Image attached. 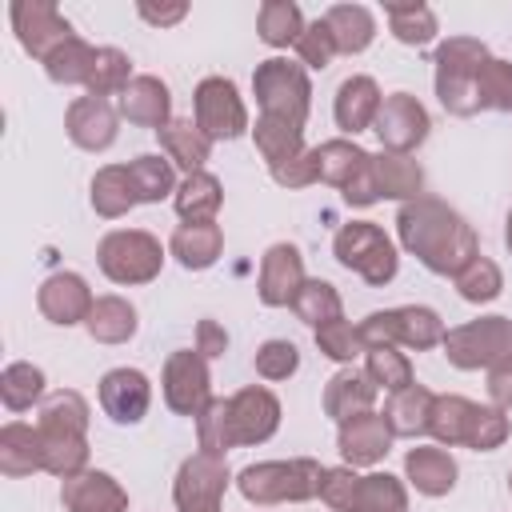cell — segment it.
<instances>
[{
  "mask_svg": "<svg viewBox=\"0 0 512 512\" xmlns=\"http://www.w3.org/2000/svg\"><path fill=\"white\" fill-rule=\"evenodd\" d=\"M196 440H200V452H212V456H224L232 448V420H228L224 396H212L208 408L196 416Z\"/></svg>",
  "mask_w": 512,
  "mask_h": 512,
  "instance_id": "obj_50",
  "label": "cell"
},
{
  "mask_svg": "<svg viewBox=\"0 0 512 512\" xmlns=\"http://www.w3.org/2000/svg\"><path fill=\"white\" fill-rule=\"evenodd\" d=\"M92 68H96V48H92L88 40H80V36H68V40L44 60V72H48L52 84H88Z\"/></svg>",
  "mask_w": 512,
  "mask_h": 512,
  "instance_id": "obj_41",
  "label": "cell"
},
{
  "mask_svg": "<svg viewBox=\"0 0 512 512\" xmlns=\"http://www.w3.org/2000/svg\"><path fill=\"white\" fill-rule=\"evenodd\" d=\"M292 312L308 324V328H324L332 320H344V304H340V292L328 284V280H304L296 300H292Z\"/></svg>",
  "mask_w": 512,
  "mask_h": 512,
  "instance_id": "obj_42",
  "label": "cell"
},
{
  "mask_svg": "<svg viewBox=\"0 0 512 512\" xmlns=\"http://www.w3.org/2000/svg\"><path fill=\"white\" fill-rule=\"evenodd\" d=\"M304 28L308 24H304V16H300V8L292 0H264L260 12H256V32H260V40L268 48H288V44L296 48Z\"/></svg>",
  "mask_w": 512,
  "mask_h": 512,
  "instance_id": "obj_39",
  "label": "cell"
},
{
  "mask_svg": "<svg viewBox=\"0 0 512 512\" xmlns=\"http://www.w3.org/2000/svg\"><path fill=\"white\" fill-rule=\"evenodd\" d=\"M128 84H132V60L120 48H96V68L84 84L88 96L108 100V96H120Z\"/></svg>",
  "mask_w": 512,
  "mask_h": 512,
  "instance_id": "obj_44",
  "label": "cell"
},
{
  "mask_svg": "<svg viewBox=\"0 0 512 512\" xmlns=\"http://www.w3.org/2000/svg\"><path fill=\"white\" fill-rule=\"evenodd\" d=\"M488 400H492V408L512 412V352L500 356V360L488 368Z\"/></svg>",
  "mask_w": 512,
  "mask_h": 512,
  "instance_id": "obj_57",
  "label": "cell"
},
{
  "mask_svg": "<svg viewBox=\"0 0 512 512\" xmlns=\"http://www.w3.org/2000/svg\"><path fill=\"white\" fill-rule=\"evenodd\" d=\"M372 164V152H364L360 144L352 140H324L316 144V172H320V184H332V188H348L364 168Z\"/></svg>",
  "mask_w": 512,
  "mask_h": 512,
  "instance_id": "obj_32",
  "label": "cell"
},
{
  "mask_svg": "<svg viewBox=\"0 0 512 512\" xmlns=\"http://www.w3.org/2000/svg\"><path fill=\"white\" fill-rule=\"evenodd\" d=\"M132 204H140V200H136L128 164H104V168L92 176V208H96V216L116 220V216H124Z\"/></svg>",
  "mask_w": 512,
  "mask_h": 512,
  "instance_id": "obj_37",
  "label": "cell"
},
{
  "mask_svg": "<svg viewBox=\"0 0 512 512\" xmlns=\"http://www.w3.org/2000/svg\"><path fill=\"white\" fill-rule=\"evenodd\" d=\"M444 356L452 368L460 372H476V368H492L500 356L512 352V320L508 316H480L468 320L460 328L444 332Z\"/></svg>",
  "mask_w": 512,
  "mask_h": 512,
  "instance_id": "obj_8",
  "label": "cell"
},
{
  "mask_svg": "<svg viewBox=\"0 0 512 512\" xmlns=\"http://www.w3.org/2000/svg\"><path fill=\"white\" fill-rule=\"evenodd\" d=\"M60 504L64 512H128V492L112 472L84 468L72 480H60Z\"/></svg>",
  "mask_w": 512,
  "mask_h": 512,
  "instance_id": "obj_20",
  "label": "cell"
},
{
  "mask_svg": "<svg viewBox=\"0 0 512 512\" xmlns=\"http://www.w3.org/2000/svg\"><path fill=\"white\" fill-rule=\"evenodd\" d=\"M392 440L396 436L388 432V424H384L380 412H360V416L344 420L340 432H336V448H340V456H344L348 468H372V464H380L388 456Z\"/></svg>",
  "mask_w": 512,
  "mask_h": 512,
  "instance_id": "obj_19",
  "label": "cell"
},
{
  "mask_svg": "<svg viewBox=\"0 0 512 512\" xmlns=\"http://www.w3.org/2000/svg\"><path fill=\"white\" fill-rule=\"evenodd\" d=\"M360 480H364V476H356V468H348V464H340V468H324V476H320V492H316V496L328 504V512H356Z\"/></svg>",
  "mask_w": 512,
  "mask_h": 512,
  "instance_id": "obj_53",
  "label": "cell"
},
{
  "mask_svg": "<svg viewBox=\"0 0 512 512\" xmlns=\"http://www.w3.org/2000/svg\"><path fill=\"white\" fill-rule=\"evenodd\" d=\"M428 128H432L428 108L412 92L384 96V104L376 112V124H372V132L384 144V152H400V156H412L428 140Z\"/></svg>",
  "mask_w": 512,
  "mask_h": 512,
  "instance_id": "obj_13",
  "label": "cell"
},
{
  "mask_svg": "<svg viewBox=\"0 0 512 512\" xmlns=\"http://www.w3.org/2000/svg\"><path fill=\"white\" fill-rule=\"evenodd\" d=\"M380 104H384V96H380V88H376L372 76H348V80L336 88L332 116H336V124H340L344 132L356 136V132H364V128L376 124Z\"/></svg>",
  "mask_w": 512,
  "mask_h": 512,
  "instance_id": "obj_22",
  "label": "cell"
},
{
  "mask_svg": "<svg viewBox=\"0 0 512 512\" xmlns=\"http://www.w3.org/2000/svg\"><path fill=\"white\" fill-rule=\"evenodd\" d=\"M252 92H256V104H260V116H280V120H292V124L308 120L312 84H308L304 64L284 60V56L260 60L256 72H252Z\"/></svg>",
  "mask_w": 512,
  "mask_h": 512,
  "instance_id": "obj_5",
  "label": "cell"
},
{
  "mask_svg": "<svg viewBox=\"0 0 512 512\" xmlns=\"http://www.w3.org/2000/svg\"><path fill=\"white\" fill-rule=\"evenodd\" d=\"M228 460L212 452H192L172 480L176 512H220V500L228 492Z\"/></svg>",
  "mask_w": 512,
  "mask_h": 512,
  "instance_id": "obj_10",
  "label": "cell"
},
{
  "mask_svg": "<svg viewBox=\"0 0 512 512\" xmlns=\"http://www.w3.org/2000/svg\"><path fill=\"white\" fill-rule=\"evenodd\" d=\"M376 392H380V388L368 380V372L340 368V372L324 384V412H328L336 424H344V420H352V416H360V412H372Z\"/></svg>",
  "mask_w": 512,
  "mask_h": 512,
  "instance_id": "obj_24",
  "label": "cell"
},
{
  "mask_svg": "<svg viewBox=\"0 0 512 512\" xmlns=\"http://www.w3.org/2000/svg\"><path fill=\"white\" fill-rule=\"evenodd\" d=\"M196 352H200L204 360L224 356V352H228V332H224L216 320H200V324H196Z\"/></svg>",
  "mask_w": 512,
  "mask_h": 512,
  "instance_id": "obj_58",
  "label": "cell"
},
{
  "mask_svg": "<svg viewBox=\"0 0 512 512\" xmlns=\"http://www.w3.org/2000/svg\"><path fill=\"white\" fill-rule=\"evenodd\" d=\"M472 412H476V404H472L468 396H456V392L436 396V400H432V412H428V436H432L440 448L464 444L468 424H472Z\"/></svg>",
  "mask_w": 512,
  "mask_h": 512,
  "instance_id": "obj_36",
  "label": "cell"
},
{
  "mask_svg": "<svg viewBox=\"0 0 512 512\" xmlns=\"http://www.w3.org/2000/svg\"><path fill=\"white\" fill-rule=\"evenodd\" d=\"M152 404V384L140 368H112L100 376V408L112 424H140Z\"/></svg>",
  "mask_w": 512,
  "mask_h": 512,
  "instance_id": "obj_18",
  "label": "cell"
},
{
  "mask_svg": "<svg viewBox=\"0 0 512 512\" xmlns=\"http://www.w3.org/2000/svg\"><path fill=\"white\" fill-rule=\"evenodd\" d=\"M172 204H176V216H180L184 224L216 220V212H220V204H224V188H220V180H216L212 172H192V176H184V180L176 184Z\"/></svg>",
  "mask_w": 512,
  "mask_h": 512,
  "instance_id": "obj_34",
  "label": "cell"
},
{
  "mask_svg": "<svg viewBox=\"0 0 512 512\" xmlns=\"http://www.w3.org/2000/svg\"><path fill=\"white\" fill-rule=\"evenodd\" d=\"M456 460L444 452V448H424V444H416V448H408V456H404V476H408V484L420 492V496H448L452 488H456Z\"/></svg>",
  "mask_w": 512,
  "mask_h": 512,
  "instance_id": "obj_25",
  "label": "cell"
},
{
  "mask_svg": "<svg viewBox=\"0 0 512 512\" xmlns=\"http://www.w3.org/2000/svg\"><path fill=\"white\" fill-rule=\"evenodd\" d=\"M176 164L160 152H144L136 160H128V176H132V188H136V200L140 204H160L164 196H176Z\"/></svg>",
  "mask_w": 512,
  "mask_h": 512,
  "instance_id": "obj_38",
  "label": "cell"
},
{
  "mask_svg": "<svg viewBox=\"0 0 512 512\" xmlns=\"http://www.w3.org/2000/svg\"><path fill=\"white\" fill-rule=\"evenodd\" d=\"M312 336H316V348L336 364H352L360 352H368L360 340V324H348V320H332L324 328H312Z\"/></svg>",
  "mask_w": 512,
  "mask_h": 512,
  "instance_id": "obj_52",
  "label": "cell"
},
{
  "mask_svg": "<svg viewBox=\"0 0 512 512\" xmlns=\"http://www.w3.org/2000/svg\"><path fill=\"white\" fill-rule=\"evenodd\" d=\"M268 172H272V180H276L280 188H308V184L320 180V172H316V148H304L296 160L276 164V168H268Z\"/></svg>",
  "mask_w": 512,
  "mask_h": 512,
  "instance_id": "obj_56",
  "label": "cell"
},
{
  "mask_svg": "<svg viewBox=\"0 0 512 512\" xmlns=\"http://www.w3.org/2000/svg\"><path fill=\"white\" fill-rule=\"evenodd\" d=\"M488 60V44L476 36H448L436 44L432 64H436V100L452 116H476V76Z\"/></svg>",
  "mask_w": 512,
  "mask_h": 512,
  "instance_id": "obj_2",
  "label": "cell"
},
{
  "mask_svg": "<svg viewBox=\"0 0 512 512\" xmlns=\"http://www.w3.org/2000/svg\"><path fill=\"white\" fill-rule=\"evenodd\" d=\"M356 512H408V492L392 472H368L360 480Z\"/></svg>",
  "mask_w": 512,
  "mask_h": 512,
  "instance_id": "obj_47",
  "label": "cell"
},
{
  "mask_svg": "<svg viewBox=\"0 0 512 512\" xmlns=\"http://www.w3.org/2000/svg\"><path fill=\"white\" fill-rule=\"evenodd\" d=\"M296 56H300L304 68H316V72H324V68L332 64V56H336V40H332L324 16L312 20V24L300 32V40H296Z\"/></svg>",
  "mask_w": 512,
  "mask_h": 512,
  "instance_id": "obj_55",
  "label": "cell"
},
{
  "mask_svg": "<svg viewBox=\"0 0 512 512\" xmlns=\"http://www.w3.org/2000/svg\"><path fill=\"white\" fill-rule=\"evenodd\" d=\"M40 428V444H44V472L72 480L88 468V432H72V428H56V424H36Z\"/></svg>",
  "mask_w": 512,
  "mask_h": 512,
  "instance_id": "obj_27",
  "label": "cell"
},
{
  "mask_svg": "<svg viewBox=\"0 0 512 512\" xmlns=\"http://www.w3.org/2000/svg\"><path fill=\"white\" fill-rule=\"evenodd\" d=\"M504 244H508V252H512V212H508V220H504Z\"/></svg>",
  "mask_w": 512,
  "mask_h": 512,
  "instance_id": "obj_60",
  "label": "cell"
},
{
  "mask_svg": "<svg viewBox=\"0 0 512 512\" xmlns=\"http://www.w3.org/2000/svg\"><path fill=\"white\" fill-rule=\"evenodd\" d=\"M332 256H336L348 272H356L364 284H372V288H384V284L396 276V268H400V256H396L392 240H388L384 228H376L372 220H352V224H344V228L332 236Z\"/></svg>",
  "mask_w": 512,
  "mask_h": 512,
  "instance_id": "obj_6",
  "label": "cell"
},
{
  "mask_svg": "<svg viewBox=\"0 0 512 512\" xmlns=\"http://www.w3.org/2000/svg\"><path fill=\"white\" fill-rule=\"evenodd\" d=\"M396 236H400L404 252H412L436 276H456L480 252L472 224L436 196H420V200L400 204Z\"/></svg>",
  "mask_w": 512,
  "mask_h": 512,
  "instance_id": "obj_1",
  "label": "cell"
},
{
  "mask_svg": "<svg viewBox=\"0 0 512 512\" xmlns=\"http://www.w3.org/2000/svg\"><path fill=\"white\" fill-rule=\"evenodd\" d=\"M8 20H12V32H16L20 48L36 60H48L68 36H76L52 0H12Z\"/></svg>",
  "mask_w": 512,
  "mask_h": 512,
  "instance_id": "obj_12",
  "label": "cell"
},
{
  "mask_svg": "<svg viewBox=\"0 0 512 512\" xmlns=\"http://www.w3.org/2000/svg\"><path fill=\"white\" fill-rule=\"evenodd\" d=\"M476 100H480V112H512V64L508 60H496L488 56L480 76H476Z\"/></svg>",
  "mask_w": 512,
  "mask_h": 512,
  "instance_id": "obj_48",
  "label": "cell"
},
{
  "mask_svg": "<svg viewBox=\"0 0 512 512\" xmlns=\"http://www.w3.org/2000/svg\"><path fill=\"white\" fill-rule=\"evenodd\" d=\"M160 148H164V156L176 164V168H184V176H192V172H204V164H208V156H212V140L200 132V124L196 120H168L160 132Z\"/></svg>",
  "mask_w": 512,
  "mask_h": 512,
  "instance_id": "obj_28",
  "label": "cell"
},
{
  "mask_svg": "<svg viewBox=\"0 0 512 512\" xmlns=\"http://www.w3.org/2000/svg\"><path fill=\"white\" fill-rule=\"evenodd\" d=\"M0 400L8 412H28L36 400H44V372L28 360H12L0 372Z\"/></svg>",
  "mask_w": 512,
  "mask_h": 512,
  "instance_id": "obj_43",
  "label": "cell"
},
{
  "mask_svg": "<svg viewBox=\"0 0 512 512\" xmlns=\"http://www.w3.org/2000/svg\"><path fill=\"white\" fill-rule=\"evenodd\" d=\"M120 116L136 128H164L172 120V92L160 76H132V84L120 92Z\"/></svg>",
  "mask_w": 512,
  "mask_h": 512,
  "instance_id": "obj_21",
  "label": "cell"
},
{
  "mask_svg": "<svg viewBox=\"0 0 512 512\" xmlns=\"http://www.w3.org/2000/svg\"><path fill=\"white\" fill-rule=\"evenodd\" d=\"M364 372H368V380H372L376 388H384L388 396L400 392V388H408V384H416L408 356H404L400 348H392V344L368 348V352H364Z\"/></svg>",
  "mask_w": 512,
  "mask_h": 512,
  "instance_id": "obj_46",
  "label": "cell"
},
{
  "mask_svg": "<svg viewBox=\"0 0 512 512\" xmlns=\"http://www.w3.org/2000/svg\"><path fill=\"white\" fill-rule=\"evenodd\" d=\"M444 320L424 308V304H404V308H384V312H368L360 320V340L364 348H412V352H428L444 344Z\"/></svg>",
  "mask_w": 512,
  "mask_h": 512,
  "instance_id": "obj_4",
  "label": "cell"
},
{
  "mask_svg": "<svg viewBox=\"0 0 512 512\" xmlns=\"http://www.w3.org/2000/svg\"><path fill=\"white\" fill-rule=\"evenodd\" d=\"M508 432H512L508 412H500L492 404H476L472 424H468V436H464V448H472V452H496L508 440Z\"/></svg>",
  "mask_w": 512,
  "mask_h": 512,
  "instance_id": "obj_51",
  "label": "cell"
},
{
  "mask_svg": "<svg viewBox=\"0 0 512 512\" xmlns=\"http://www.w3.org/2000/svg\"><path fill=\"white\" fill-rule=\"evenodd\" d=\"M36 424H56V428H72V432H88V400L72 388H60L52 396L40 400V416Z\"/></svg>",
  "mask_w": 512,
  "mask_h": 512,
  "instance_id": "obj_49",
  "label": "cell"
},
{
  "mask_svg": "<svg viewBox=\"0 0 512 512\" xmlns=\"http://www.w3.org/2000/svg\"><path fill=\"white\" fill-rule=\"evenodd\" d=\"M84 328L96 344H128L136 336L140 320H136V308L124 296H96Z\"/></svg>",
  "mask_w": 512,
  "mask_h": 512,
  "instance_id": "obj_30",
  "label": "cell"
},
{
  "mask_svg": "<svg viewBox=\"0 0 512 512\" xmlns=\"http://www.w3.org/2000/svg\"><path fill=\"white\" fill-rule=\"evenodd\" d=\"M252 364H256V376H264V380H288L300 368V352L292 340H264L256 348Z\"/></svg>",
  "mask_w": 512,
  "mask_h": 512,
  "instance_id": "obj_54",
  "label": "cell"
},
{
  "mask_svg": "<svg viewBox=\"0 0 512 512\" xmlns=\"http://www.w3.org/2000/svg\"><path fill=\"white\" fill-rule=\"evenodd\" d=\"M508 492H512V472H508Z\"/></svg>",
  "mask_w": 512,
  "mask_h": 512,
  "instance_id": "obj_61",
  "label": "cell"
},
{
  "mask_svg": "<svg viewBox=\"0 0 512 512\" xmlns=\"http://www.w3.org/2000/svg\"><path fill=\"white\" fill-rule=\"evenodd\" d=\"M96 296L88 292V280L76 276V272H52L40 292H36V308L48 324H60V328H72V324H84L88 312H92Z\"/></svg>",
  "mask_w": 512,
  "mask_h": 512,
  "instance_id": "obj_17",
  "label": "cell"
},
{
  "mask_svg": "<svg viewBox=\"0 0 512 512\" xmlns=\"http://www.w3.org/2000/svg\"><path fill=\"white\" fill-rule=\"evenodd\" d=\"M324 24L336 40V52H344V56H360L376 40V20L364 4H332L324 12Z\"/></svg>",
  "mask_w": 512,
  "mask_h": 512,
  "instance_id": "obj_31",
  "label": "cell"
},
{
  "mask_svg": "<svg viewBox=\"0 0 512 512\" xmlns=\"http://www.w3.org/2000/svg\"><path fill=\"white\" fill-rule=\"evenodd\" d=\"M384 16H388V28L400 44L408 48H424L436 40V12L420 0L412 4H384Z\"/></svg>",
  "mask_w": 512,
  "mask_h": 512,
  "instance_id": "obj_40",
  "label": "cell"
},
{
  "mask_svg": "<svg viewBox=\"0 0 512 512\" xmlns=\"http://www.w3.org/2000/svg\"><path fill=\"white\" fill-rule=\"evenodd\" d=\"M228 420H232V448L264 444L280 428V400L268 388L248 384L236 396H228Z\"/></svg>",
  "mask_w": 512,
  "mask_h": 512,
  "instance_id": "obj_14",
  "label": "cell"
},
{
  "mask_svg": "<svg viewBox=\"0 0 512 512\" xmlns=\"http://www.w3.org/2000/svg\"><path fill=\"white\" fill-rule=\"evenodd\" d=\"M432 392L424 388V384H408V388H400V392H392L388 396V404H384V424H388V432L392 436H404V440H416V436H424L428 432V412H432Z\"/></svg>",
  "mask_w": 512,
  "mask_h": 512,
  "instance_id": "obj_29",
  "label": "cell"
},
{
  "mask_svg": "<svg viewBox=\"0 0 512 512\" xmlns=\"http://www.w3.org/2000/svg\"><path fill=\"white\" fill-rule=\"evenodd\" d=\"M168 252L176 256L180 268L204 272V268H212V264L220 260V252H224V232H220L216 220L180 224V228L172 232V240H168Z\"/></svg>",
  "mask_w": 512,
  "mask_h": 512,
  "instance_id": "obj_23",
  "label": "cell"
},
{
  "mask_svg": "<svg viewBox=\"0 0 512 512\" xmlns=\"http://www.w3.org/2000/svg\"><path fill=\"white\" fill-rule=\"evenodd\" d=\"M320 476H324V468L312 456L260 460V464H248L236 476V488L256 508H268V504H304V500H312L320 492Z\"/></svg>",
  "mask_w": 512,
  "mask_h": 512,
  "instance_id": "obj_3",
  "label": "cell"
},
{
  "mask_svg": "<svg viewBox=\"0 0 512 512\" xmlns=\"http://www.w3.org/2000/svg\"><path fill=\"white\" fill-rule=\"evenodd\" d=\"M120 124V108H112L108 100H96V96H76L64 112V132L76 148L84 152H104L116 144V128Z\"/></svg>",
  "mask_w": 512,
  "mask_h": 512,
  "instance_id": "obj_16",
  "label": "cell"
},
{
  "mask_svg": "<svg viewBox=\"0 0 512 512\" xmlns=\"http://www.w3.org/2000/svg\"><path fill=\"white\" fill-rule=\"evenodd\" d=\"M372 164H376V188H380V196L400 200V204L424 196V168L412 156L380 152V156H372Z\"/></svg>",
  "mask_w": 512,
  "mask_h": 512,
  "instance_id": "obj_33",
  "label": "cell"
},
{
  "mask_svg": "<svg viewBox=\"0 0 512 512\" xmlns=\"http://www.w3.org/2000/svg\"><path fill=\"white\" fill-rule=\"evenodd\" d=\"M452 280H456V292H460L468 304H488V300H496L500 288H504V276H500L496 260H488V256H480V252H476Z\"/></svg>",
  "mask_w": 512,
  "mask_h": 512,
  "instance_id": "obj_45",
  "label": "cell"
},
{
  "mask_svg": "<svg viewBox=\"0 0 512 512\" xmlns=\"http://www.w3.org/2000/svg\"><path fill=\"white\" fill-rule=\"evenodd\" d=\"M304 256L296 244H272L260 260V280H256V296L264 308H292L300 284H304Z\"/></svg>",
  "mask_w": 512,
  "mask_h": 512,
  "instance_id": "obj_15",
  "label": "cell"
},
{
  "mask_svg": "<svg viewBox=\"0 0 512 512\" xmlns=\"http://www.w3.org/2000/svg\"><path fill=\"white\" fill-rule=\"evenodd\" d=\"M96 264L112 284H148L164 268V248L144 228H116L100 240Z\"/></svg>",
  "mask_w": 512,
  "mask_h": 512,
  "instance_id": "obj_7",
  "label": "cell"
},
{
  "mask_svg": "<svg viewBox=\"0 0 512 512\" xmlns=\"http://www.w3.org/2000/svg\"><path fill=\"white\" fill-rule=\"evenodd\" d=\"M0 472L20 480L32 472H44V444H40V428L36 424H4L0 428Z\"/></svg>",
  "mask_w": 512,
  "mask_h": 512,
  "instance_id": "obj_26",
  "label": "cell"
},
{
  "mask_svg": "<svg viewBox=\"0 0 512 512\" xmlns=\"http://www.w3.org/2000/svg\"><path fill=\"white\" fill-rule=\"evenodd\" d=\"M192 120L200 124V132L216 144V140H236L248 132V108L236 92L232 80L224 76H204L192 92Z\"/></svg>",
  "mask_w": 512,
  "mask_h": 512,
  "instance_id": "obj_9",
  "label": "cell"
},
{
  "mask_svg": "<svg viewBox=\"0 0 512 512\" xmlns=\"http://www.w3.org/2000/svg\"><path fill=\"white\" fill-rule=\"evenodd\" d=\"M252 140H256V152L268 160V168H276L304 152V124H292L280 116H260L252 128Z\"/></svg>",
  "mask_w": 512,
  "mask_h": 512,
  "instance_id": "obj_35",
  "label": "cell"
},
{
  "mask_svg": "<svg viewBox=\"0 0 512 512\" xmlns=\"http://www.w3.org/2000/svg\"><path fill=\"white\" fill-rule=\"evenodd\" d=\"M164 404L176 416H200L212 400V376H208V360L196 348H180L164 360Z\"/></svg>",
  "mask_w": 512,
  "mask_h": 512,
  "instance_id": "obj_11",
  "label": "cell"
},
{
  "mask_svg": "<svg viewBox=\"0 0 512 512\" xmlns=\"http://www.w3.org/2000/svg\"><path fill=\"white\" fill-rule=\"evenodd\" d=\"M136 12H140V20H148L156 28H172L188 16V4H180V0L176 4H136Z\"/></svg>",
  "mask_w": 512,
  "mask_h": 512,
  "instance_id": "obj_59",
  "label": "cell"
}]
</instances>
